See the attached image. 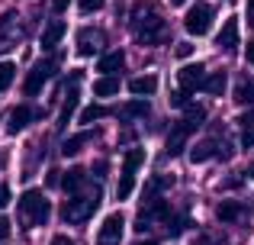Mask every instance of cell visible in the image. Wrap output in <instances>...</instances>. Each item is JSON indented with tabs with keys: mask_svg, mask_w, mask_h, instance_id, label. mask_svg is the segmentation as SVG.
I'll return each instance as SVG.
<instances>
[{
	"mask_svg": "<svg viewBox=\"0 0 254 245\" xmlns=\"http://www.w3.org/2000/svg\"><path fill=\"white\" fill-rule=\"evenodd\" d=\"M132 36L145 45H155L158 39L168 36V23L161 19V13H155L151 6H138L132 13Z\"/></svg>",
	"mask_w": 254,
	"mask_h": 245,
	"instance_id": "cell-1",
	"label": "cell"
},
{
	"mask_svg": "<svg viewBox=\"0 0 254 245\" xmlns=\"http://www.w3.org/2000/svg\"><path fill=\"white\" fill-rule=\"evenodd\" d=\"M49 213H52V203L45 200L42 190H26L19 197V216H23L29 226H45L49 223Z\"/></svg>",
	"mask_w": 254,
	"mask_h": 245,
	"instance_id": "cell-2",
	"label": "cell"
},
{
	"mask_svg": "<svg viewBox=\"0 0 254 245\" xmlns=\"http://www.w3.org/2000/svg\"><path fill=\"white\" fill-rule=\"evenodd\" d=\"M97 203H100V190L97 187L87 190V197H81V190H74V200L64 203L62 213H64L68 223H84V220H90V213L97 210Z\"/></svg>",
	"mask_w": 254,
	"mask_h": 245,
	"instance_id": "cell-3",
	"label": "cell"
},
{
	"mask_svg": "<svg viewBox=\"0 0 254 245\" xmlns=\"http://www.w3.org/2000/svg\"><path fill=\"white\" fill-rule=\"evenodd\" d=\"M212 16H216V10H212L209 3H193L184 16L187 32H190V36H206L209 26H212Z\"/></svg>",
	"mask_w": 254,
	"mask_h": 245,
	"instance_id": "cell-4",
	"label": "cell"
},
{
	"mask_svg": "<svg viewBox=\"0 0 254 245\" xmlns=\"http://www.w3.org/2000/svg\"><path fill=\"white\" fill-rule=\"evenodd\" d=\"M49 78H55V62H49V58L36 62V65H32V71H29V78H26V84H23L26 97H36L39 90L45 87V81H49Z\"/></svg>",
	"mask_w": 254,
	"mask_h": 245,
	"instance_id": "cell-5",
	"label": "cell"
},
{
	"mask_svg": "<svg viewBox=\"0 0 254 245\" xmlns=\"http://www.w3.org/2000/svg\"><path fill=\"white\" fill-rule=\"evenodd\" d=\"M123 213H110L103 220V226H100L97 233V245H119L123 242Z\"/></svg>",
	"mask_w": 254,
	"mask_h": 245,
	"instance_id": "cell-6",
	"label": "cell"
},
{
	"mask_svg": "<svg viewBox=\"0 0 254 245\" xmlns=\"http://www.w3.org/2000/svg\"><path fill=\"white\" fill-rule=\"evenodd\" d=\"M193 129H199V123H193L190 116H187L184 123H177L171 129V136H168V155H180V152L187 149V139H190V132Z\"/></svg>",
	"mask_w": 254,
	"mask_h": 245,
	"instance_id": "cell-7",
	"label": "cell"
},
{
	"mask_svg": "<svg viewBox=\"0 0 254 245\" xmlns=\"http://www.w3.org/2000/svg\"><path fill=\"white\" fill-rule=\"evenodd\" d=\"M177 84H180V87H187V90H199L206 84V68H203V65H196V62L184 65V68L177 71Z\"/></svg>",
	"mask_w": 254,
	"mask_h": 245,
	"instance_id": "cell-8",
	"label": "cell"
},
{
	"mask_svg": "<svg viewBox=\"0 0 254 245\" xmlns=\"http://www.w3.org/2000/svg\"><path fill=\"white\" fill-rule=\"evenodd\" d=\"M100 45H103V32H100V29H84L81 36H77V55L90 58V55L100 52Z\"/></svg>",
	"mask_w": 254,
	"mask_h": 245,
	"instance_id": "cell-9",
	"label": "cell"
},
{
	"mask_svg": "<svg viewBox=\"0 0 254 245\" xmlns=\"http://www.w3.org/2000/svg\"><path fill=\"white\" fill-rule=\"evenodd\" d=\"M36 116H39V110H32L29 103H23V107H16L10 113V126H6V129H10V132H23L26 126L36 120Z\"/></svg>",
	"mask_w": 254,
	"mask_h": 245,
	"instance_id": "cell-10",
	"label": "cell"
},
{
	"mask_svg": "<svg viewBox=\"0 0 254 245\" xmlns=\"http://www.w3.org/2000/svg\"><path fill=\"white\" fill-rule=\"evenodd\" d=\"M135 174H138V168H132V164H123V171H119V184H116V197H119V200H129V197H132Z\"/></svg>",
	"mask_w": 254,
	"mask_h": 245,
	"instance_id": "cell-11",
	"label": "cell"
},
{
	"mask_svg": "<svg viewBox=\"0 0 254 245\" xmlns=\"http://www.w3.org/2000/svg\"><path fill=\"white\" fill-rule=\"evenodd\" d=\"M216 45L222 52H232L238 45V23H235V19H225V26L219 29V36H216Z\"/></svg>",
	"mask_w": 254,
	"mask_h": 245,
	"instance_id": "cell-12",
	"label": "cell"
},
{
	"mask_svg": "<svg viewBox=\"0 0 254 245\" xmlns=\"http://www.w3.org/2000/svg\"><path fill=\"white\" fill-rule=\"evenodd\" d=\"M62 39H64V19H52L42 29V49H55Z\"/></svg>",
	"mask_w": 254,
	"mask_h": 245,
	"instance_id": "cell-13",
	"label": "cell"
},
{
	"mask_svg": "<svg viewBox=\"0 0 254 245\" xmlns=\"http://www.w3.org/2000/svg\"><path fill=\"white\" fill-rule=\"evenodd\" d=\"M155 90H158L155 75H142V78H132L129 81V94H135V97H148V94H155Z\"/></svg>",
	"mask_w": 254,
	"mask_h": 245,
	"instance_id": "cell-14",
	"label": "cell"
},
{
	"mask_svg": "<svg viewBox=\"0 0 254 245\" xmlns=\"http://www.w3.org/2000/svg\"><path fill=\"white\" fill-rule=\"evenodd\" d=\"M123 65H126L123 52H106V55L97 62V71L100 75H116V71H123Z\"/></svg>",
	"mask_w": 254,
	"mask_h": 245,
	"instance_id": "cell-15",
	"label": "cell"
},
{
	"mask_svg": "<svg viewBox=\"0 0 254 245\" xmlns=\"http://www.w3.org/2000/svg\"><path fill=\"white\" fill-rule=\"evenodd\" d=\"M77 100H81V94H77V87L71 84V90H68V97H64V107H62V116H58V129H64V126L71 123V116H74V110H77Z\"/></svg>",
	"mask_w": 254,
	"mask_h": 245,
	"instance_id": "cell-16",
	"label": "cell"
},
{
	"mask_svg": "<svg viewBox=\"0 0 254 245\" xmlns=\"http://www.w3.org/2000/svg\"><path fill=\"white\" fill-rule=\"evenodd\" d=\"M216 149H219V142H212V139H206V142L193 145V152H190V162H196V164L209 162V158H216V155H219Z\"/></svg>",
	"mask_w": 254,
	"mask_h": 245,
	"instance_id": "cell-17",
	"label": "cell"
},
{
	"mask_svg": "<svg viewBox=\"0 0 254 245\" xmlns=\"http://www.w3.org/2000/svg\"><path fill=\"white\" fill-rule=\"evenodd\" d=\"M13 29H16V13H3L0 16V49H10L13 42Z\"/></svg>",
	"mask_w": 254,
	"mask_h": 245,
	"instance_id": "cell-18",
	"label": "cell"
},
{
	"mask_svg": "<svg viewBox=\"0 0 254 245\" xmlns=\"http://www.w3.org/2000/svg\"><path fill=\"white\" fill-rule=\"evenodd\" d=\"M116 90H119L116 75H100V81L93 84V97H113Z\"/></svg>",
	"mask_w": 254,
	"mask_h": 245,
	"instance_id": "cell-19",
	"label": "cell"
},
{
	"mask_svg": "<svg viewBox=\"0 0 254 245\" xmlns=\"http://www.w3.org/2000/svg\"><path fill=\"white\" fill-rule=\"evenodd\" d=\"M216 213H219V220H222V223H235V220H242L245 210H242V203H235V200H222Z\"/></svg>",
	"mask_w": 254,
	"mask_h": 245,
	"instance_id": "cell-20",
	"label": "cell"
},
{
	"mask_svg": "<svg viewBox=\"0 0 254 245\" xmlns=\"http://www.w3.org/2000/svg\"><path fill=\"white\" fill-rule=\"evenodd\" d=\"M225 84H229V75H225V71H216L212 78H206L203 90H206V94H212V97H222L225 94Z\"/></svg>",
	"mask_w": 254,
	"mask_h": 245,
	"instance_id": "cell-21",
	"label": "cell"
},
{
	"mask_svg": "<svg viewBox=\"0 0 254 245\" xmlns=\"http://www.w3.org/2000/svg\"><path fill=\"white\" fill-rule=\"evenodd\" d=\"M84 181H87V177H84V171H81V168H71V171H64V174H62V187L68 190V194L81 190V187H84Z\"/></svg>",
	"mask_w": 254,
	"mask_h": 245,
	"instance_id": "cell-22",
	"label": "cell"
},
{
	"mask_svg": "<svg viewBox=\"0 0 254 245\" xmlns=\"http://www.w3.org/2000/svg\"><path fill=\"white\" fill-rule=\"evenodd\" d=\"M148 113H151L148 100H132V103H126V107L119 110V116H123V120H132V116H148Z\"/></svg>",
	"mask_w": 254,
	"mask_h": 245,
	"instance_id": "cell-23",
	"label": "cell"
},
{
	"mask_svg": "<svg viewBox=\"0 0 254 245\" xmlns=\"http://www.w3.org/2000/svg\"><path fill=\"white\" fill-rule=\"evenodd\" d=\"M87 139H90V136H87V132H81V136H71V139H64V145H62V155L74 158L77 152H81L84 145H87Z\"/></svg>",
	"mask_w": 254,
	"mask_h": 245,
	"instance_id": "cell-24",
	"label": "cell"
},
{
	"mask_svg": "<svg viewBox=\"0 0 254 245\" xmlns=\"http://www.w3.org/2000/svg\"><path fill=\"white\" fill-rule=\"evenodd\" d=\"M235 100L245 103V107H254V81H242L235 87Z\"/></svg>",
	"mask_w": 254,
	"mask_h": 245,
	"instance_id": "cell-25",
	"label": "cell"
},
{
	"mask_svg": "<svg viewBox=\"0 0 254 245\" xmlns=\"http://www.w3.org/2000/svg\"><path fill=\"white\" fill-rule=\"evenodd\" d=\"M13 78H16V65L13 62H0V94L13 84Z\"/></svg>",
	"mask_w": 254,
	"mask_h": 245,
	"instance_id": "cell-26",
	"label": "cell"
},
{
	"mask_svg": "<svg viewBox=\"0 0 254 245\" xmlns=\"http://www.w3.org/2000/svg\"><path fill=\"white\" fill-rule=\"evenodd\" d=\"M103 116H106V107H100V103H90V107L81 110V116H77V120H81V123H93V120H103Z\"/></svg>",
	"mask_w": 254,
	"mask_h": 245,
	"instance_id": "cell-27",
	"label": "cell"
},
{
	"mask_svg": "<svg viewBox=\"0 0 254 245\" xmlns=\"http://www.w3.org/2000/svg\"><path fill=\"white\" fill-rule=\"evenodd\" d=\"M190 94H193V90H187V87H180V90H174V97H171V103H174V107H190Z\"/></svg>",
	"mask_w": 254,
	"mask_h": 245,
	"instance_id": "cell-28",
	"label": "cell"
},
{
	"mask_svg": "<svg viewBox=\"0 0 254 245\" xmlns=\"http://www.w3.org/2000/svg\"><path fill=\"white\" fill-rule=\"evenodd\" d=\"M77 6H81V13H97L103 6V0H77Z\"/></svg>",
	"mask_w": 254,
	"mask_h": 245,
	"instance_id": "cell-29",
	"label": "cell"
},
{
	"mask_svg": "<svg viewBox=\"0 0 254 245\" xmlns=\"http://www.w3.org/2000/svg\"><path fill=\"white\" fill-rule=\"evenodd\" d=\"M10 200H13L10 187H6V184H0V210H6V207H10Z\"/></svg>",
	"mask_w": 254,
	"mask_h": 245,
	"instance_id": "cell-30",
	"label": "cell"
},
{
	"mask_svg": "<svg viewBox=\"0 0 254 245\" xmlns=\"http://www.w3.org/2000/svg\"><path fill=\"white\" fill-rule=\"evenodd\" d=\"M174 55H177V58H180V62H184V58H190V55H193V45H190V42H184V45H177V52H174Z\"/></svg>",
	"mask_w": 254,
	"mask_h": 245,
	"instance_id": "cell-31",
	"label": "cell"
},
{
	"mask_svg": "<svg viewBox=\"0 0 254 245\" xmlns=\"http://www.w3.org/2000/svg\"><path fill=\"white\" fill-rule=\"evenodd\" d=\"M45 184H49V187H58V184H62V171H49V174H45Z\"/></svg>",
	"mask_w": 254,
	"mask_h": 245,
	"instance_id": "cell-32",
	"label": "cell"
},
{
	"mask_svg": "<svg viewBox=\"0 0 254 245\" xmlns=\"http://www.w3.org/2000/svg\"><path fill=\"white\" fill-rule=\"evenodd\" d=\"M238 123H242L245 129H251V126H254V107L248 110V113H242V116H238Z\"/></svg>",
	"mask_w": 254,
	"mask_h": 245,
	"instance_id": "cell-33",
	"label": "cell"
},
{
	"mask_svg": "<svg viewBox=\"0 0 254 245\" xmlns=\"http://www.w3.org/2000/svg\"><path fill=\"white\" fill-rule=\"evenodd\" d=\"M242 145H245V149H251V145H254V126H251V129H245V136H242Z\"/></svg>",
	"mask_w": 254,
	"mask_h": 245,
	"instance_id": "cell-34",
	"label": "cell"
},
{
	"mask_svg": "<svg viewBox=\"0 0 254 245\" xmlns=\"http://www.w3.org/2000/svg\"><path fill=\"white\" fill-rule=\"evenodd\" d=\"M0 239H10V223H6V216H0Z\"/></svg>",
	"mask_w": 254,
	"mask_h": 245,
	"instance_id": "cell-35",
	"label": "cell"
},
{
	"mask_svg": "<svg viewBox=\"0 0 254 245\" xmlns=\"http://www.w3.org/2000/svg\"><path fill=\"white\" fill-rule=\"evenodd\" d=\"M245 58H248V65H254V39L245 45Z\"/></svg>",
	"mask_w": 254,
	"mask_h": 245,
	"instance_id": "cell-36",
	"label": "cell"
},
{
	"mask_svg": "<svg viewBox=\"0 0 254 245\" xmlns=\"http://www.w3.org/2000/svg\"><path fill=\"white\" fill-rule=\"evenodd\" d=\"M64 6H68V0H52V10L55 13H64Z\"/></svg>",
	"mask_w": 254,
	"mask_h": 245,
	"instance_id": "cell-37",
	"label": "cell"
},
{
	"mask_svg": "<svg viewBox=\"0 0 254 245\" xmlns=\"http://www.w3.org/2000/svg\"><path fill=\"white\" fill-rule=\"evenodd\" d=\"M52 245H74V242H71L68 236H55V239H52Z\"/></svg>",
	"mask_w": 254,
	"mask_h": 245,
	"instance_id": "cell-38",
	"label": "cell"
},
{
	"mask_svg": "<svg viewBox=\"0 0 254 245\" xmlns=\"http://www.w3.org/2000/svg\"><path fill=\"white\" fill-rule=\"evenodd\" d=\"M248 23L254 26V0H248Z\"/></svg>",
	"mask_w": 254,
	"mask_h": 245,
	"instance_id": "cell-39",
	"label": "cell"
},
{
	"mask_svg": "<svg viewBox=\"0 0 254 245\" xmlns=\"http://www.w3.org/2000/svg\"><path fill=\"white\" fill-rule=\"evenodd\" d=\"M245 174H248V177H254V162L248 164V171H245Z\"/></svg>",
	"mask_w": 254,
	"mask_h": 245,
	"instance_id": "cell-40",
	"label": "cell"
},
{
	"mask_svg": "<svg viewBox=\"0 0 254 245\" xmlns=\"http://www.w3.org/2000/svg\"><path fill=\"white\" fill-rule=\"evenodd\" d=\"M142 245H158V242H155V239H148V242H142Z\"/></svg>",
	"mask_w": 254,
	"mask_h": 245,
	"instance_id": "cell-41",
	"label": "cell"
},
{
	"mask_svg": "<svg viewBox=\"0 0 254 245\" xmlns=\"http://www.w3.org/2000/svg\"><path fill=\"white\" fill-rule=\"evenodd\" d=\"M171 3H174V6H180V3H184V0H171Z\"/></svg>",
	"mask_w": 254,
	"mask_h": 245,
	"instance_id": "cell-42",
	"label": "cell"
}]
</instances>
